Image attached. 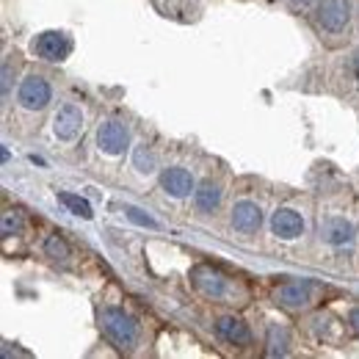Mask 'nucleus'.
<instances>
[{
	"instance_id": "nucleus-6",
	"label": "nucleus",
	"mask_w": 359,
	"mask_h": 359,
	"mask_svg": "<svg viewBox=\"0 0 359 359\" xmlns=\"http://www.w3.org/2000/svg\"><path fill=\"white\" fill-rule=\"evenodd\" d=\"M81 128H83V114L75 105H64L53 119V130L61 141H72L81 133Z\"/></svg>"
},
{
	"instance_id": "nucleus-2",
	"label": "nucleus",
	"mask_w": 359,
	"mask_h": 359,
	"mask_svg": "<svg viewBox=\"0 0 359 359\" xmlns=\"http://www.w3.org/2000/svg\"><path fill=\"white\" fill-rule=\"evenodd\" d=\"M318 20H320V25L326 31L340 34L351 20V0H320Z\"/></svg>"
},
{
	"instance_id": "nucleus-11",
	"label": "nucleus",
	"mask_w": 359,
	"mask_h": 359,
	"mask_svg": "<svg viewBox=\"0 0 359 359\" xmlns=\"http://www.w3.org/2000/svg\"><path fill=\"white\" fill-rule=\"evenodd\" d=\"M276 302L285 307H304L310 302V287L302 282H287V285L276 287Z\"/></svg>"
},
{
	"instance_id": "nucleus-14",
	"label": "nucleus",
	"mask_w": 359,
	"mask_h": 359,
	"mask_svg": "<svg viewBox=\"0 0 359 359\" xmlns=\"http://www.w3.org/2000/svg\"><path fill=\"white\" fill-rule=\"evenodd\" d=\"M194 285H196L202 293H208V296H222V293H224L222 276L213 269H208V266H199V269L194 271Z\"/></svg>"
},
{
	"instance_id": "nucleus-19",
	"label": "nucleus",
	"mask_w": 359,
	"mask_h": 359,
	"mask_svg": "<svg viewBox=\"0 0 359 359\" xmlns=\"http://www.w3.org/2000/svg\"><path fill=\"white\" fill-rule=\"evenodd\" d=\"M20 229H22V219H20V216H11V213H8V216L3 219V235L20 232Z\"/></svg>"
},
{
	"instance_id": "nucleus-13",
	"label": "nucleus",
	"mask_w": 359,
	"mask_h": 359,
	"mask_svg": "<svg viewBox=\"0 0 359 359\" xmlns=\"http://www.w3.org/2000/svg\"><path fill=\"white\" fill-rule=\"evenodd\" d=\"M216 329H219V334L224 337L226 343H235V346H243V343L252 340L249 326H246L243 320H235V318H222Z\"/></svg>"
},
{
	"instance_id": "nucleus-20",
	"label": "nucleus",
	"mask_w": 359,
	"mask_h": 359,
	"mask_svg": "<svg viewBox=\"0 0 359 359\" xmlns=\"http://www.w3.org/2000/svg\"><path fill=\"white\" fill-rule=\"evenodd\" d=\"M8 91V64L3 67V94Z\"/></svg>"
},
{
	"instance_id": "nucleus-5",
	"label": "nucleus",
	"mask_w": 359,
	"mask_h": 359,
	"mask_svg": "<svg viewBox=\"0 0 359 359\" xmlns=\"http://www.w3.org/2000/svg\"><path fill=\"white\" fill-rule=\"evenodd\" d=\"M260 224H263V210H260L255 202L243 199V202H238V205L232 208V226H235L238 232L252 235V232L260 229Z\"/></svg>"
},
{
	"instance_id": "nucleus-3",
	"label": "nucleus",
	"mask_w": 359,
	"mask_h": 359,
	"mask_svg": "<svg viewBox=\"0 0 359 359\" xmlns=\"http://www.w3.org/2000/svg\"><path fill=\"white\" fill-rule=\"evenodd\" d=\"M34 50H36V55H42L45 61H64V58L72 53V42H69V36L61 34V31H45V34L36 36Z\"/></svg>"
},
{
	"instance_id": "nucleus-7",
	"label": "nucleus",
	"mask_w": 359,
	"mask_h": 359,
	"mask_svg": "<svg viewBox=\"0 0 359 359\" xmlns=\"http://www.w3.org/2000/svg\"><path fill=\"white\" fill-rule=\"evenodd\" d=\"M97 144L102 152L108 155H122L125 147H128V130L119 125V122H105L100 130H97Z\"/></svg>"
},
{
	"instance_id": "nucleus-23",
	"label": "nucleus",
	"mask_w": 359,
	"mask_h": 359,
	"mask_svg": "<svg viewBox=\"0 0 359 359\" xmlns=\"http://www.w3.org/2000/svg\"><path fill=\"white\" fill-rule=\"evenodd\" d=\"M293 3H299V6H307V3H313V0H293Z\"/></svg>"
},
{
	"instance_id": "nucleus-4",
	"label": "nucleus",
	"mask_w": 359,
	"mask_h": 359,
	"mask_svg": "<svg viewBox=\"0 0 359 359\" xmlns=\"http://www.w3.org/2000/svg\"><path fill=\"white\" fill-rule=\"evenodd\" d=\"M50 83H47L45 78H39V75H31V78H25L22 81V86H20V102L28 108V111H42L47 102H50Z\"/></svg>"
},
{
	"instance_id": "nucleus-1",
	"label": "nucleus",
	"mask_w": 359,
	"mask_h": 359,
	"mask_svg": "<svg viewBox=\"0 0 359 359\" xmlns=\"http://www.w3.org/2000/svg\"><path fill=\"white\" fill-rule=\"evenodd\" d=\"M102 326L119 348H133L135 346V323L130 315H125L116 307H105L102 310Z\"/></svg>"
},
{
	"instance_id": "nucleus-9",
	"label": "nucleus",
	"mask_w": 359,
	"mask_h": 359,
	"mask_svg": "<svg viewBox=\"0 0 359 359\" xmlns=\"http://www.w3.org/2000/svg\"><path fill=\"white\" fill-rule=\"evenodd\" d=\"M320 238L326 243H332V246H343V243H348L354 238V226H351V222L334 216V219H326L320 224Z\"/></svg>"
},
{
	"instance_id": "nucleus-17",
	"label": "nucleus",
	"mask_w": 359,
	"mask_h": 359,
	"mask_svg": "<svg viewBox=\"0 0 359 359\" xmlns=\"http://www.w3.org/2000/svg\"><path fill=\"white\" fill-rule=\"evenodd\" d=\"M135 166H138V172H152L155 169V155L147 152V147H138L135 149Z\"/></svg>"
},
{
	"instance_id": "nucleus-22",
	"label": "nucleus",
	"mask_w": 359,
	"mask_h": 359,
	"mask_svg": "<svg viewBox=\"0 0 359 359\" xmlns=\"http://www.w3.org/2000/svg\"><path fill=\"white\" fill-rule=\"evenodd\" d=\"M354 72H357V78H359V50L354 53Z\"/></svg>"
},
{
	"instance_id": "nucleus-18",
	"label": "nucleus",
	"mask_w": 359,
	"mask_h": 359,
	"mask_svg": "<svg viewBox=\"0 0 359 359\" xmlns=\"http://www.w3.org/2000/svg\"><path fill=\"white\" fill-rule=\"evenodd\" d=\"M125 213H128V219H130V222H135V224H141V226H152V229H158V226H161L155 219H149V216H147L144 210H138V208H128Z\"/></svg>"
},
{
	"instance_id": "nucleus-10",
	"label": "nucleus",
	"mask_w": 359,
	"mask_h": 359,
	"mask_svg": "<svg viewBox=\"0 0 359 359\" xmlns=\"http://www.w3.org/2000/svg\"><path fill=\"white\" fill-rule=\"evenodd\" d=\"M161 185H163V191L166 194H172V196H188L191 191H194V180L191 175L185 172V169H166L163 175H161Z\"/></svg>"
},
{
	"instance_id": "nucleus-16",
	"label": "nucleus",
	"mask_w": 359,
	"mask_h": 359,
	"mask_svg": "<svg viewBox=\"0 0 359 359\" xmlns=\"http://www.w3.org/2000/svg\"><path fill=\"white\" fill-rule=\"evenodd\" d=\"M45 252H47V257H53V260H67V257H69V246H67V241H64L61 235H50V238H47Z\"/></svg>"
},
{
	"instance_id": "nucleus-8",
	"label": "nucleus",
	"mask_w": 359,
	"mask_h": 359,
	"mask_svg": "<svg viewBox=\"0 0 359 359\" xmlns=\"http://www.w3.org/2000/svg\"><path fill=\"white\" fill-rule=\"evenodd\" d=\"M271 229H273V235H279V238H285V241H293V238H299V235L304 232V219H302L296 210L282 208V210L273 213Z\"/></svg>"
},
{
	"instance_id": "nucleus-21",
	"label": "nucleus",
	"mask_w": 359,
	"mask_h": 359,
	"mask_svg": "<svg viewBox=\"0 0 359 359\" xmlns=\"http://www.w3.org/2000/svg\"><path fill=\"white\" fill-rule=\"evenodd\" d=\"M351 323L357 326V332H359V310H354V313H351Z\"/></svg>"
},
{
	"instance_id": "nucleus-15",
	"label": "nucleus",
	"mask_w": 359,
	"mask_h": 359,
	"mask_svg": "<svg viewBox=\"0 0 359 359\" xmlns=\"http://www.w3.org/2000/svg\"><path fill=\"white\" fill-rule=\"evenodd\" d=\"M58 199H61V205H64L69 213H75V216H81V219H91V216H94V213H91V205L83 196H78V194L64 191V194H58Z\"/></svg>"
},
{
	"instance_id": "nucleus-12",
	"label": "nucleus",
	"mask_w": 359,
	"mask_h": 359,
	"mask_svg": "<svg viewBox=\"0 0 359 359\" xmlns=\"http://www.w3.org/2000/svg\"><path fill=\"white\" fill-rule=\"evenodd\" d=\"M194 202H196V208H199L202 213H213V210L219 208V202H222L219 185H216L213 180H205V182L194 191Z\"/></svg>"
}]
</instances>
